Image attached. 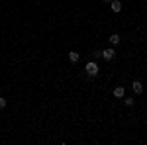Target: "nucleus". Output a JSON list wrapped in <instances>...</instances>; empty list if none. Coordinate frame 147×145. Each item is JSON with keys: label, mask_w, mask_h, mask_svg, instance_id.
Wrapping results in <instances>:
<instances>
[{"label": "nucleus", "mask_w": 147, "mask_h": 145, "mask_svg": "<svg viewBox=\"0 0 147 145\" xmlns=\"http://www.w3.org/2000/svg\"><path fill=\"white\" fill-rule=\"evenodd\" d=\"M84 73H86L88 77H96V75H98V65H96V61H90V63L84 67Z\"/></svg>", "instance_id": "nucleus-1"}, {"label": "nucleus", "mask_w": 147, "mask_h": 145, "mask_svg": "<svg viewBox=\"0 0 147 145\" xmlns=\"http://www.w3.org/2000/svg\"><path fill=\"white\" fill-rule=\"evenodd\" d=\"M102 57H104L106 61H112L114 57H116V51H114L112 47H110V49H104V51H102Z\"/></svg>", "instance_id": "nucleus-2"}, {"label": "nucleus", "mask_w": 147, "mask_h": 145, "mask_svg": "<svg viewBox=\"0 0 147 145\" xmlns=\"http://www.w3.org/2000/svg\"><path fill=\"white\" fill-rule=\"evenodd\" d=\"M131 88H134L136 94H141V92H143V84H141L139 80H134V82H131Z\"/></svg>", "instance_id": "nucleus-3"}, {"label": "nucleus", "mask_w": 147, "mask_h": 145, "mask_svg": "<svg viewBox=\"0 0 147 145\" xmlns=\"http://www.w3.org/2000/svg\"><path fill=\"white\" fill-rule=\"evenodd\" d=\"M110 10L112 12H120L122 10V2H120V0H112V2H110Z\"/></svg>", "instance_id": "nucleus-4"}, {"label": "nucleus", "mask_w": 147, "mask_h": 145, "mask_svg": "<svg viewBox=\"0 0 147 145\" xmlns=\"http://www.w3.org/2000/svg\"><path fill=\"white\" fill-rule=\"evenodd\" d=\"M69 61L71 63H79V53L77 51H69Z\"/></svg>", "instance_id": "nucleus-5"}, {"label": "nucleus", "mask_w": 147, "mask_h": 145, "mask_svg": "<svg viewBox=\"0 0 147 145\" xmlns=\"http://www.w3.org/2000/svg\"><path fill=\"white\" fill-rule=\"evenodd\" d=\"M114 96H116V98H124V96H125V90L122 88V86H118V88L114 90Z\"/></svg>", "instance_id": "nucleus-6"}, {"label": "nucleus", "mask_w": 147, "mask_h": 145, "mask_svg": "<svg viewBox=\"0 0 147 145\" xmlns=\"http://www.w3.org/2000/svg\"><path fill=\"white\" fill-rule=\"evenodd\" d=\"M110 43H112V45H118V43H120V35H118V34H112V35H110Z\"/></svg>", "instance_id": "nucleus-7"}, {"label": "nucleus", "mask_w": 147, "mask_h": 145, "mask_svg": "<svg viewBox=\"0 0 147 145\" xmlns=\"http://www.w3.org/2000/svg\"><path fill=\"white\" fill-rule=\"evenodd\" d=\"M124 98H125V96H124ZM125 106H134V102H136V100H134V98H125Z\"/></svg>", "instance_id": "nucleus-8"}, {"label": "nucleus", "mask_w": 147, "mask_h": 145, "mask_svg": "<svg viewBox=\"0 0 147 145\" xmlns=\"http://www.w3.org/2000/svg\"><path fill=\"white\" fill-rule=\"evenodd\" d=\"M100 57H102V51H100V49H96V51H94V59H100Z\"/></svg>", "instance_id": "nucleus-9"}, {"label": "nucleus", "mask_w": 147, "mask_h": 145, "mask_svg": "<svg viewBox=\"0 0 147 145\" xmlns=\"http://www.w3.org/2000/svg\"><path fill=\"white\" fill-rule=\"evenodd\" d=\"M4 106H6V100H4V98H0V108H4Z\"/></svg>", "instance_id": "nucleus-10"}, {"label": "nucleus", "mask_w": 147, "mask_h": 145, "mask_svg": "<svg viewBox=\"0 0 147 145\" xmlns=\"http://www.w3.org/2000/svg\"><path fill=\"white\" fill-rule=\"evenodd\" d=\"M104 2H112V0H104Z\"/></svg>", "instance_id": "nucleus-11"}]
</instances>
